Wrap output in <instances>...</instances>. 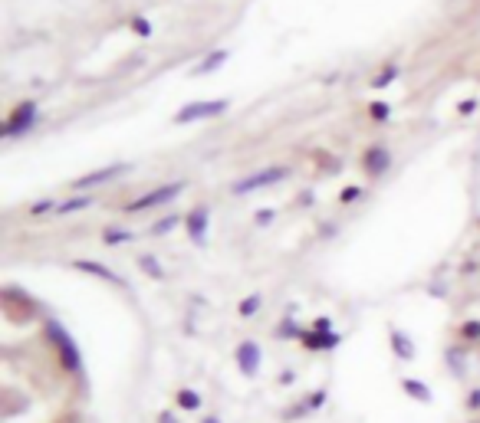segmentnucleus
Masks as SVG:
<instances>
[{
  "instance_id": "9d476101",
  "label": "nucleus",
  "mask_w": 480,
  "mask_h": 423,
  "mask_svg": "<svg viewBox=\"0 0 480 423\" xmlns=\"http://www.w3.org/2000/svg\"><path fill=\"white\" fill-rule=\"evenodd\" d=\"M392 348H395V351H398V357H404V361H408V357H412V355H414V348H412V341L404 338L402 331H395V335H392Z\"/></svg>"
},
{
  "instance_id": "20e7f679",
  "label": "nucleus",
  "mask_w": 480,
  "mask_h": 423,
  "mask_svg": "<svg viewBox=\"0 0 480 423\" xmlns=\"http://www.w3.org/2000/svg\"><path fill=\"white\" fill-rule=\"evenodd\" d=\"M178 190H184V184H168V188H162V190H152V194L132 200L128 210H145V207H155V204H168V200L178 197Z\"/></svg>"
},
{
  "instance_id": "aec40b11",
  "label": "nucleus",
  "mask_w": 480,
  "mask_h": 423,
  "mask_svg": "<svg viewBox=\"0 0 480 423\" xmlns=\"http://www.w3.org/2000/svg\"><path fill=\"white\" fill-rule=\"evenodd\" d=\"M464 335H467V341H477L480 338V325L474 321V325H464Z\"/></svg>"
},
{
  "instance_id": "0eeeda50",
  "label": "nucleus",
  "mask_w": 480,
  "mask_h": 423,
  "mask_svg": "<svg viewBox=\"0 0 480 423\" xmlns=\"http://www.w3.org/2000/svg\"><path fill=\"white\" fill-rule=\"evenodd\" d=\"M33 112H37L33 105H20V109H17V115H13V118H10V122H7V135H17L20 128H23V125H30V122H33Z\"/></svg>"
},
{
  "instance_id": "7ed1b4c3",
  "label": "nucleus",
  "mask_w": 480,
  "mask_h": 423,
  "mask_svg": "<svg viewBox=\"0 0 480 423\" xmlns=\"http://www.w3.org/2000/svg\"><path fill=\"white\" fill-rule=\"evenodd\" d=\"M227 109V102H194V105H184L181 112L174 115V122H194V118H208V115H221Z\"/></svg>"
},
{
  "instance_id": "a211bd4d",
  "label": "nucleus",
  "mask_w": 480,
  "mask_h": 423,
  "mask_svg": "<svg viewBox=\"0 0 480 423\" xmlns=\"http://www.w3.org/2000/svg\"><path fill=\"white\" fill-rule=\"evenodd\" d=\"M224 59H227V53H214V56H211V59H208V63H204V66H201V73H208V69H214V66H221Z\"/></svg>"
},
{
  "instance_id": "dca6fc26",
  "label": "nucleus",
  "mask_w": 480,
  "mask_h": 423,
  "mask_svg": "<svg viewBox=\"0 0 480 423\" xmlns=\"http://www.w3.org/2000/svg\"><path fill=\"white\" fill-rule=\"evenodd\" d=\"M89 200L86 197H76V200H69V204H63V207H56V214H73V210H83Z\"/></svg>"
},
{
  "instance_id": "a878e982",
  "label": "nucleus",
  "mask_w": 480,
  "mask_h": 423,
  "mask_svg": "<svg viewBox=\"0 0 480 423\" xmlns=\"http://www.w3.org/2000/svg\"><path fill=\"white\" fill-rule=\"evenodd\" d=\"M204 423H221V420H217V417H208V420H204Z\"/></svg>"
},
{
  "instance_id": "412c9836",
  "label": "nucleus",
  "mask_w": 480,
  "mask_h": 423,
  "mask_svg": "<svg viewBox=\"0 0 480 423\" xmlns=\"http://www.w3.org/2000/svg\"><path fill=\"white\" fill-rule=\"evenodd\" d=\"M372 115H375V118H378V122H382V118H388V105H382V102H378V105H372Z\"/></svg>"
},
{
  "instance_id": "ddd939ff",
  "label": "nucleus",
  "mask_w": 480,
  "mask_h": 423,
  "mask_svg": "<svg viewBox=\"0 0 480 423\" xmlns=\"http://www.w3.org/2000/svg\"><path fill=\"white\" fill-rule=\"evenodd\" d=\"M178 407H184V410H198V407H201V397L194 394V391H178Z\"/></svg>"
},
{
  "instance_id": "b1692460",
  "label": "nucleus",
  "mask_w": 480,
  "mask_h": 423,
  "mask_svg": "<svg viewBox=\"0 0 480 423\" xmlns=\"http://www.w3.org/2000/svg\"><path fill=\"white\" fill-rule=\"evenodd\" d=\"M352 197H359V188H349L346 194H342V200H352Z\"/></svg>"
},
{
  "instance_id": "f03ea898",
  "label": "nucleus",
  "mask_w": 480,
  "mask_h": 423,
  "mask_svg": "<svg viewBox=\"0 0 480 423\" xmlns=\"http://www.w3.org/2000/svg\"><path fill=\"white\" fill-rule=\"evenodd\" d=\"M287 174H289V168H267V171H257V174H250L247 180L234 184V194H250V190H257V188H270V184L283 180Z\"/></svg>"
},
{
  "instance_id": "f8f14e48",
  "label": "nucleus",
  "mask_w": 480,
  "mask_h": 423,
  "mask_svg": "<svg viewBox=\"0 0 480 423\" xmlns=\"http://www.w3.org/2000/svg\"><path fill=\"white\" fill-rule=\"evenodd\" d=\"M336 341H339V335H309L306 348H332Z\"/></svg>"
},
{
  "instance_id": "f257e3e1",
  "label": "nucleus",
  "mask_w": 480,
  "mask_h": 423,
  "mask_svg": "<svg viewBox=\"0 0 480 423\" xmlns=\"http://www.w3.org/2000/svg\"><path fill=\"white\" fill-rule=\"evenodd\" d=\"M49 338H53V345H56L59 364L66 367V371H79V351H76V345L69 341V335L59 329L56 321H49Z\"/></svg>"
},
{
  "instance_id": "9b49d317",
  "label": "nucleus",
  "mask_w": 480,
  "mask_h": 423,
  "mask_svg": "<svg viewBox=\"0 0 480 423\" xmlns=\"http://www.w3.org/2000/svg\"><path fill=\"white\" fill-rule=\"evenodd\" d=\"M385 164H388V154H385V151H368V154H365V168H372L375 174L385 171Z\"/></svg>"
},
{
  "instance_id": "423d86ee",
  "label": "nucleus",
  "mask_w": 480,
  "mask_h": 423,
  "mask_svg": "<svg viewBox=\"0 0 480 423\" xmlns=\"http://www.w3.org/2000/svg\"><path fill=\"white\" fill-rule=\"evenodd\" d=\"M122 171H125V164H116V168H106V171H96V174H89V178H79L73 188H76V190H86V188H92V184H102V180L116 178V174H122Z\"/></svg>"
},
{
  "instance_id": "f3484780",
  "label": "nucleus",
  "mask_w": 480,
  "mask_h": 423,
  "mask_svg": "<svg viewBox=\"0 0 480 423\" xmlns=\"http://www.w3.org/2000/svg\"><path fill=\"white\" fill-rule=\"evenodd\" d=\"M257 305H260V295H250V299L240 305V315H253V312H257Z\"/></svg>"
},
{
  "instance_id": "393cba45",
  "label": "nucleus",
  "mask_w": 480,
  "mask_h": 423,
  "mask_svg": "<svg viewBox=\"0 0 480 423\" xmlns=\"http://www.w3.org/2000/svg\"><path fill=\"white\" fill-rule=\"evenodd\" d=\"M162 423H174V417L172 414H162Z\"/></svg>"
},
{
  "instance_id": "5701e85b",
  "label": "nucleus",
  "mask_w": 480,
  "mask_h": 423,
  "mask_svg": "<svg viewBox=\"0 0 480 423\" xmlns=\"http://www.w3.org/2000/svg\"><path fill=\"white\" fill-rule=\"evenodd\" d=\"M467 407H474V410H477V407H480V394H471V397H467Z\"/></svg>"
},
{
  "instance_id": "6ab92c4d",
  "label": "nucleus",
  "mask_w": 480,
  "mask_h": 423,
  "mask_svg": "<svg viewBox=\"0 0 480 423\" xmlns=\"http://www.w3.org/2000/svg\"><path fill=\"white\" fill-rule=\"evenodd\" d=\"M142 266H145V273L148 276H162V269L152 263V256H142Z\"/></svg>"
},
{
  "instance_id": "1a4fd4ad",
  "label": "nucleus",
  "mask_w": 480,
  "mask_h": 423,
  "mask_svg": "<svg viewBox=\"0 0 480 423\" xmlns=\"http://www.w3.org/2000/svg\"><path fill=\"white\" fill-rule=\"evenodd\" d=\"M204 223H208V210H194V214L188 216V230H191L194 240H201L204 236Z\"/></svg>"
},
{
  "instance_id": "6e6552de",
  "label": "nucleus",
  "mask_w": 480,
  "mask_h": 423,
  "mask_svg": "<svg viewBox=\"0 0 480 423\" xmlns=\"http://www.w3.org/2000/svg\"><path fill=\"white\" fill-rule=\"evenodd\" d=\"M76 269H83V273H92V276H99V279H109V282H116V286H122V279H119L112 269H106V266H99V263H89V259H79Z\"/></svg>"
},
{
  "instance_id": "4be33fe9",
  "label": "nucleus",
  "mask_w": 480,
  "mask_h": 423,
  "mask_svg": "<svg viewBox=\"0 0 480 423\" xmlns=\"http://www.w3.org/2000/svg\"><path fill=\"white\" fill-rule=\"evenodd\" d=\"M135 30H138V33H142V37H148V33H152V27H148V23H145V20H135Z\"/></svg>"
},
{
  "instance_id": "39448f33",
  "label": "nucleus",
  "mask_w": 480,
  "mask_h": 423,
  "mask_svg": "<svg viewBox=\"0 0 480 423\" xmlns=\"http://www.w3.org/2000/svg\"><path fill=\"white\" fill-rule=\"evenodd\" d=\"M237 364L244 374H257L260 367V348L253 345V341H240L237 345Z\"/></svg>"
},
{
  "instance_id": "2eb2a0df",
  "label": "nucleus",
  "mask_w": 480,
  "mask_h": 423,
  "mask_svg": "<svg viewBox=\"0 0 480 423\" xmlns=\"http://www.w3.org/2000/svg\"><path fill=\"white\" fill-rule=\"evenodd\" d=\"M102 240H106V243H125V240H132V233H125V230H109L106 236H102Z\"/></svg>"
},
{
  "instance_id": "4468645a",
  "label": "nucleus",
  "mask_w": 480,
  "mask_h": 423,
  "mask_svg": "<svg viewBox=\"0 0 480 423\" xmlns=\"http://www.w3.org/2000/svg\"><path fill=\"white\" fill-rule=\"evenodd\" d=\"M404 391L414 397V400H431V394H428V387L418 384V381H404Z\"/></svg>"
}]
</instances>
